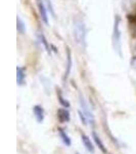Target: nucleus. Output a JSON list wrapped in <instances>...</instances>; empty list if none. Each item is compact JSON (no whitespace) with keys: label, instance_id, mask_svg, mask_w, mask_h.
I'll list each match as a JSON object with an SVG mask.
<instances>
[{"label":"nucleus","instance_id":"obj_1","mask_svg":"<svg viewBox=\"0 0 136 154\" xmlns=\"http://www.w3.org/2000/svg\"><path fill=\"white\" fill-rule=\"evenodd\" d=\"M73 29H74V36L77 41V43L81 48H86V26L84 21L81 18H76L73 22Z\"/></svg>","mask_w":136,"mask_h":154},{"label":"nucleus","instance_id":"obj_2","mask_svg":"<svg viewBox=\"0 0 136 154\" xmlns=\"http://www.w3.org/2000/svg\"><path fill=\"white\" fill-rule=\"evenodd\" d=\"M121 19L119 16H116L114 21V29H113V43L114 48L118 51V54H121V30H120Z\"/></svg>","mask_w":136,"mask_h":154},{"label":"nucleus","instance_id":"obj_3","mask_svg":"<svg viewBox=\"0 0 136 154\" xmlns=\"http://www.w3.org/2000/svg\"><path fill=\"white\" fill-rule=\"evenodd\" d=\"M79 103H80V107H81L80 110L82 111L84 115L86 116L88 123H90L91 125H94L95 119H94V116H93V113L91 112V110H90V108H89L87 102L85 101V99L83 98V96L81 95V94H80V97H79Z\"/></svg>","mask_w":136,"mask_h":154},{"label":"nucleus","instance_id":"obj_4","mask_svg":"<svg viewBox=\"0 0 136 154\" xmlns=\"http://www.w3.org/2000/svg\"><path fill=\"white\" fill-rule=\"evenodd\" d=\"M37 7H38V11L40 14V18L42 19V21L44 22L45 25H48V14H47V8H46L45 2L44 0H37Z\"/></svg>","mask_w":136,"mask_h":154},{"label":"nucleus","instance_id":"obj_5","mask_svg":"<svg viewBox=\"0 0 136 154\" xmlns=\"http://www.w3.org/2000/svg\"><path fill=\"white\" fill-rule=\"evenodd\" d=\"M58 119L61 123H66L70 121V112L66 108H59L58 110Z\"/></svg>","mask_w":136,"mask_h":154},{"label":"nucleus","instance_id":"obj_6","mask_svg":"<svg viewBox=\"0 0 136 154\" xmlns=\"http://www.w3.org/2000/svg\"><path fill=\"white\" fill-rule=\"evenodd\" d=\"M81 140H82V143H83V145H84V147L86 148V150L88 151V152H90V153H93L94 152V145L92 144V142H91V140H90V138H89L88 136H86V135H81Z\"/></svg>","mask_w":136,"mask_h":154},{"label":"nucleus","instance_id":"obj_7","mask_svg":"<svg viewBox=\"0 0 136 154\" xmlns=\"http://www.w3.org/2000/svg\"><path fill=\"white\" fill-rule=\"evenodd\" d=\"M33 112H34V115L36 117V120L38 121L39 123H42L44 120V110L41 106L39 105H36L34 106L33 108Z\"/></svg>","mask_w":136,"mask_h":154},{"label":"nucleus","instance_id":"obj_8","mask_svg":"<svg viewBox=\"0 0 136 154\" xmlns=\"http://www.w3.org/2000/svg\"><path fill=\"white\" fill-rule=\"evenodd\" d=\"M71 70H72V54L70 49L68 48V51H67V69L65 72V76H64V81L68 79L69 75L71 73Z\"/></svg>","mask_w":136,"mask_h":154},{"label":"nucleus","instance_id":"obj_9","mask_svg":"<svg viewBox=\"0 0 136 154\" xmlns=\"http://www.w3.org/2000/svg\"><path fill=\"white\" fill-rule=\"evenodd\" d=\"M92 138H93V140H94V143L96 144V146L99 148V150L101 151V152L107 154L108 150H107V148H105V144L102 143V141H101V139L99 138V136H98L95 131H93V133H92Z\"/></svg>","mask_w":136,"mask_h":154},{"label":"nucleus","instance_id":"obj_10","mask_svg":"<svg viewBox=\"0 0 136 154\" xmlns=\"http://www.w3.org/2000/svg\"><path fill=\"white\" fill-rule=\"evenodd\" d=\"M25 79H26V71L22 67L16 68V82L19 85H23L25 83Z\"/></svg>","mask_w":136,"mask_h":154},{"label":"nucleus","instance_id":"obj_11","mask_svg":"<svg viewBox=\"0 0 136 154\" xmlns=\"http://www.w3.org/2000/svg\"><path fill=\"white\" fill-rule=\"evenodd\" d=\"M58 134H59V137H61V141H63V143L65 144L66 146H68V147L71 146V144H72L71 138L68 136V134H67L63 128H58Z\"/></svg>","mask_w":136,"mask_h":154},{"label":"nucleus","instance_id":"obj_12","mask_svg":"<svg viewBox=\"0 0 136 154\" xmlns=\"http://www.w3.org/2000/svg\"><path fill=\"white\" fill-rule=\"evenodd\" d=\"M16 29H18V31L21 34L26 33V24H25V22L19 17L16 18Z\"/></svg>","mask_w":136,"mask_h":154},{"label":"nucleus","instance_id":"obj_13","mask_svg":"<svg viewBox=\"0 0 136 154\" xmlns=\"http://www.w3.org/2000/svg\"><path fill=\"white\" fill-rule=\"evenodd\" d=\"M58 101H59V103H61V106L66 107V108H69V107H70V103H69L66 99H64V97H63V95H61V93H58Z\"/></svg>","mask_w":136,"mask_h":154},{"label":"nucleus","instance_id":"obj_14","mask_svg":"<svg viewBox=\"0 0 136 154\" xmlns=\"http://www.w3.org/2000/svg\"><path fill=\"white\" fill-rule=\"evenodd\" d=\"M39 38H40V40L42 41V43H43V45H44V48H45V49L49 53V51H50V49H49V46H48V42H47V40H46L45 37H44L43 34H39Z\"/></svg>","mask_w":136,"mask_h":154},{"label":"nucleus","instance_id":"obj_15","mask_svg":"<svg viewBox=\"0 0 136 154\" xmlns=\"http://www.w3.org/2000/svg\"><path fill=\"white\" fill-rule=\"evenodd\" d=\"M44 2H45L46 7H48L47 11H49V12H50V14H52L53 18H54V9H53L52 4H51V1H50V0H44Z\"/></svg>","mask_w":136,"mask_h":154},{"label":"nucleus","instance_id":"obj_16","mask_svg":"<svg viewBox=\"0 0 136 154\" xmlns=\"http://www.w3.org/2000/svg\"><path fill=\"white\" fill-rule=\"evenodd\" d=\"M130 66L132 67L133 69H136V56H134L132 59H131V61H130Z\"/></svg>","mask_w":136,"mask_h":154},{"label":"nucleus","instance_id":"obj_17","mask_svg":"<svg viewBox=\"0 0 136 154\" xmlns=\"http://www.w3.org/2000/svg\"><path fill=\"white\" fill-rule=\"evenodd\" d=\"M77 154H79V153H77Z\"/></svg>","mask_w":136,"mask_h":154}]
</instances>
